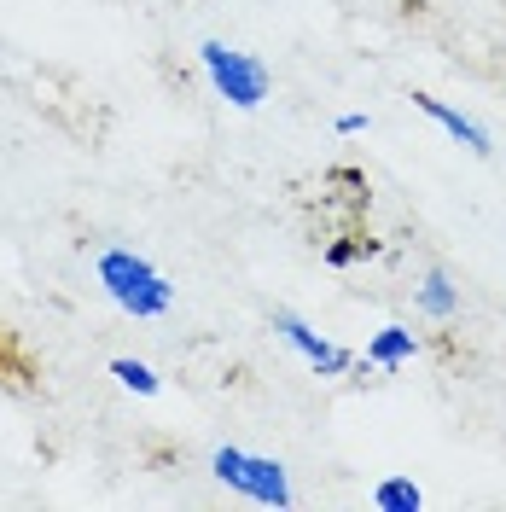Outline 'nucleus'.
<instances>
[{
	"label": "nucleus",
	"instance_id": "obj_7",
	"mask_svg": "<svg viewBox=\"0 0 506 512\" xmlns=\"http://www.w3.org/2000/svg\"><path fill=\"white\" fill-rule=\"evenodd\" d=\"M413 303H419V315H431V320H454L460 315V286L448 280L443 268H431V274L413 286Z\"/></svg>",
	"mask_w": 506,
	"mask_h": 512
},
{
	"label": "nucleus",
	"instance_id": "obj_10",
	"mask_svg": "<svg viewBox=\"0 0 506 512\" xmlns=\"http://www.w3.org/2000/svg\"><path fill=\"white\" fill-rule=\"evenodd\" d=\"M361 256H379V245H373V239H355V245L338 239V245H326V262H332V268H349V262H361Z\"/></svg>",
	"mask_w": 506,
	"mask_h": 512
},
{
	"label": "nucleus",
	"instance_id": "obj_6",
	"mask_svg": "<svg viewBox=\"0 0 506 512\" xmlns=\"http://www.w3.org/2000/svg\"><path fill=\"white\" fill-rule=\"evenodd\" d=\"M413 355H419V338H413L408 326H379L373 338H367V367H379V373H396V367H408Z\"/></svg>",
	"mask_w": 506,
	"mask_h": 512
},
{
	"label": "nucleus",
	"instance_id": "obj_9",
	"mask_svg": "<svg viewBox=\"0 0 506 512\" xmlns=\"http://www.w3.org/2000/svg\"><path fill=\"white\" fill-rule=\"evenodd\" d=\"M111 379L123 384V390H134V396H158L163 390V379L146 361H134V355H117V361H111Z\"/></svg>",
	"mask_w": 506,
	"mask_h": 512
},
{
	"label": "nucleus",
	"instance_id": "obj_2",
	"mask_svg": "<svg viewBox=\"0 0 506 512\" xmlns=\"http://www.w3.org/2000/svg\"><path fill=\"white\" fill-rule=\"evenodd\" d=\"M198 64H204L210 88H216L227 105H239V111H256L262 99L274 94V76H268V64L256 59V53L227 47V41H204V47H198Z\"/></svg>",
	"mask_w": 506,
	"mask_h": 512
},
{
	"label": "nucleus",
	"instance_id": "obj_8",
	"mask_svg": "<svg viewBox=\"0 0 506 512\" xmlns=\"http://www.w3.org/2000/svg\"><path fill=\"white\" fill-rule=\"evenodd\" d=\"M373 507L379 512H419L425 507V489L413 478H384L379 489H373Z\"/></svg>",
	"mask_w": 506,
	"mask_h": 512
},
{
	"label": "nucleus",
	"instance_id": "obj_4",
	"mask_svg": "<svg viewBox=\"0 0 506 512\" xmlns=\"http://www.w3.org/2000/svg\"><path fill=\"white\" fill-rule=\"evenodd\" d=\"M274 332H280L291 350L303 355L309 367H315L320 379H344V373H355V355L344 350V344H332V338H320L315 326L303 315H291V309H274Z\"/></svg>",
	"mask_w": 506,
	"mask_h": 512
},
{
	"label": "nucleus",
	"instance_id": "obj_1",
	"mask_svg": "<svg viewBox=\"0 0 506 512\" xmlns=\"http://www.w3.org/2000/svg\"><path fill=\"white\" fill-rule=\"evenodd\" d=\"M99 286H105V297H111L123 315H134V320H158V315L175 309V286L163 280L146 256L123 251V245L99 251Z\"/></svg>",
	"mask_w": 506,
	"mask_h": 512
},
{
	"label": "nucleus",
	"instance_id": "obj_11",
	"mask_svg": "<svg viewBox=\"0 0 506 512\" xmlns=\"http://www.w3.org/2000/svg\"><path fill=\"white\" fill-rule=\"evenodd\" d=\"M361 128H367V117H361V111H344V117H338V134H361Z\"/></svg>",
	"mask_w": 506,
	"mask_h": 512
},
{
	"label": "nucleus",
	"instance_id": "obj_5",
	"mask_svg": "<svg viewBox=\"0 0 506 512\" xmlns=\"http://www.w3.org/2000/svg\"><path fill=\"white\" fill-rule=\"evenodd\" d=\"M413 105H419V111H425V117H431V123H443L448 134H454V140H460V146H466V152H472V158H489V152H495V140H489V128L477 123V117H466V111H454V105H448V99L413 94Z\"/></svg>",
	"mask_w": 506,
	"mask_h": 512
},
{
	"label": "nucleus",
	"instance_id": "obj_3",
	"mask_svg": "<svg viewBox=\"0 0 506 512\" xmlns=\"http://www.w3.org/2000/svg\"><path fill=\"white\" fill-rule=\"evenodd\" d=\"M210 472H216L227 489L251 495L256 507H291V483H285V466H280V460H268V454L216 448V454H210Z\"/></svg>",
	"mask_w": 506,
	"mask_h": 512
}]
</instances>
